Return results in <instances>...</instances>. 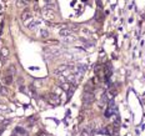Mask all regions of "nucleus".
I'll use <instances>...</instances> for the list:
<instances>
[{
	"mask_svg": "<svg viewBox=\"0 0 145 136\" xmlns=\"http://www.w3.org/2000/svg\"><path fill=\"white\" fill-rule=\"evenodd\" d=\"M63 41H65V43H72V41H74V36H68V37H63Z\"/></svg>",
	"mask_w": 145,
	"mask_h": 136,
	"instance_id": "obj_11",
	"label": "nucleus"
},
{
	"mask_svg": "<svg viewBox=\"0 0 145 136\" xmlns=\"http://www.w3.org/2000/svg\"><path fill=\"white\" fill-rule=\"evenodd\" d=\"M40 36H41L43 39H46V37L49 36V31L45 30V29H44V30H40Z\"/></svg>",
	"mask_w": 145,
	"mask_h": 136,
	"instance_id": "obj_10",
	"label": "nucleus"
},
{
	"mask_svg": "<svg viewBox=\"0 0 145 136\" xmlns=\"http://www.w3.org/2000/svg\"><path fill=\"white\" fill-rule=\"evenodd\" d=\"M59 35L61 37H68V36H72V33L69 28H63L59 30Z\"/></svg>",
	"mask_w": 145,
	"mask_h": 136,
	"instance_id": "obj_6",
	"label": "nucleus"
},
{
	"mask_svg": "<svg viewBox=\"0 0 145 136\" xmlns=\"http://www.w3.org/2000/svg\"><path fill=\"white\" fill-rule=\"evenodd\" d=\"M13 136H16V135H13Z\"/></svg>",
	"mask_w": 145,
	"mask_h": 136,
	"instance_id": "obj_20",
	"label": "nucleus"
},
{
	"mask_svg": "<svg viewBox=\"0 0 145 136\" xmlns=\"http://www.w3.org/2000/svg\"><path fill=\"white\" fill-rule=\"evenodd\" d=\"M21 20L25 25H28V24L33 20V15H31V13H30L29 10H25V11L21 13Z\"/></svg>",
	"mask_w": 145,
	"mask_h": 136,
	"instance_id": "obj_3",
	"label": "nucleus"
},
{
	"mask_svg": "<svg viewBox=\"0 0 145 136\" xmlns=\"http://www.w3.org/2000/svg\"><path fill=\"white\" fill-rule=\"evenodd\" d=\"M111 112H113V109L109 108L106 111H105V117H110L111 116Z\"/></svg>",
	"mask_w": 145,
	"mask_h": 136,
	"instance_id": "obj_13",
	"label": "nucleus"
},
{
	"mask_svg": "<svg viewBox=\"0 0 145 136\" xmlns=\"http://www.w3.org/2000/svg\"><path fill=\"white\" fill-rule=\"evenodd\" d=\"M48 101L50 102L51 105L56 106V105H59V104H60V97H59L58 94L51 93V94H49V95H48Z\"/></svg>",
	"mask_w": 145,
	"mask_h": 136,
	"instance_id": "obj_2",
	"label": "nucleus"
},
{
	"mask_svg": "<svg viewBox=\"0 0 145 136\" xmlns=\"http://www.w3.org/2000/svg\"><path fill=\"white\" fill-rule=\"evenodd\" d=\"M15 132H19L20 135H23V136H28V132H26V130H24L23 127H15Z\"/></svg>",
	"mask_w": 145,
	"mask_h": 136,
	"instance_id": "obj_9",
	"label": "nucleus"
},
{
	"mask_svg": "<svg viewBox=\"0 0 145 136\" xmlns=\"http://www.w3.org/2000/svg\"><path fill=\"white\" fill-rule=\"evenodd\" d=\"M8 74H9V75H13V74H15V66H14V65L9 67V70H8Z\"/></svg>",
	"mask_w": 145,
	"mask_h": 136,
	"instance_id": "obj_12",
	"label": "nucleus"
},
{
	"mask_svg": "<svg viewBox=\"0 0 145 136\" xmlns=\"http://www.w3.org/2000/svg\"><path fill=\"white\" fill-rule=\"evenodd\" d=\"M20 91H24V93H25V91H26V89H25L24 86H20Z\"/></svg>",
	"mask_w": 145,
	"mask_h": 136,
	"instance_id": "obj_18",
	"label": "nucleus"
},
{
	"mask_svg": "<svg viewBox=\"0 0 145 136\" xmlns=\"http://www.w3.org/2000/svg\"><path fill=\"white\" fill-rule=\"evenodd\" d=\"M3 81H4V84H5V85H10V84L13 82V75H9V74H6V75L4 76Z\"/></svg>",
	"mask_w": 145,
	"mask_h": 136,
	"instance_id": "obj_8",
	"label": "nucleus"
},
{
	"mask_svg": "<svg viewBox=\"0 0 145 136\" xmlns=\"http://www.w3.org/2000/svg\"><path fill=\"white\" fill-rule=\"evenodd\" d=\"M0 54H1V61L3 63H5L8 59H9V55H10V51H9V49L8 48H1V51H0Z\"/></svg>",
	"mask_w": 145,
	"mask_h": 136,
	"instance_id": "obj_5",
	"label": "nucleus"
},
{
	"mask_svg": "<svg viewBox=\"0 0 145 136\" xmlns=\"http://www.w3.org/2000/svg\"><path fill=\"white\" fill-rule=\"evenodd\" d=\"M18 4H19V6H21V5L24 7L26 6V1H18Z\"/></svg>",
	"mask_w": 145,
	"mask_h": 136,
	"instance_id": "obj_15",
	"label": "nucleus"
},
{
	"mask_svg": "<svg viewBox=\"0 0 145 136\" xmlns=\"http://www.w3.org/2000/svg\"><path fill=\"white\" fill-rule=\"evenodd\" d=\"M41 15H43L44 19L48 20V21H53L55 19V13L53 10H49V9H44L41 11Z\"/></svg>",
	"mask_w": 145,
	"mask_h": 136,
	"instance_id": "obj_1",
	"label": "nucleus"
},
{
	"mask_svg": "<svg viewBox=\"0 0 145 136\" xmlns=\"http://www.w3.org/2000/svg\"><path fill=\"white\" fill-rule=\"evenodd\" d=\"M81 100H83V102H84L85 105H90V104L93 102V100H94V95L90 94V93H85L83 95Z\"/></svg>",
	"mask_w": 145,
	"mask_h": 136,
	"instance_id": "obj_4",
	"label": "nucleus"
},
{
	"mask_svg": "<svg viewBox=\"0 0 145 136\" xmlns=\"http://www.w3.org/2000/svg\"><path fill=\"white\" fill-rule=\"evenodd\" d=\"M1 89H3V85H0V93H1Z\"/></svg>",
	"mask_w": 145,
	"mask_h": 136,
	"instance_id": "obj_19",
	"label": "nucleus"
},
{
	"mask_svg": "<svg viewBox=\"0 0 145 136\" xmlns=\"http://www.w3.org/2000/svg\"><path fill=\"white\" fill-rule=\"evenodd\" d=\"M94 89H95V86H94V82L93 81H89L86 85L84 86V91L85 93H90V94H93V91H94Z\"/></svg>",
	"mask_w": 145,
	"mask_h": 136,
	"instance_id": "obj_7",
	"label": "nucleus"
},
{
	"mask_svg": "<svg viewBox=\"0 0 145 136\" xmlns=\"http://www.w3.org/2000/svg\"><path fill=\"white\" fill-rule=\"evenodd\" d=\"M100 132H102V134H105V135H110V131H109L108 127H104V129H102V130H100Z\"/></svg>",
	"mask_w": 145,
	"mask_h": 136,
	"instance_id": "obj_14",
	"label": "nucleus"
},
{
	"mask_svg": "<svg viewBox=\"0 0 145 136\" xmlns=\"http://www.w3.org/2000/svg\"><path fill=\"white\" fill-rule=\"evenodd\" d=\"M36 136H46V134H45V132H39Z\"/></svg>",
	"mask_w": 145,
	"mask_h": 136,
	"instance_id": "obj_17",
	"label": "nucleus"
},
{
	"mask_svg": "<svg viewBox=\"0 0 145 136\" xmlns=\"http://www.w3.org/2000/svg\"><path fill=\"white\" fill-rule=\"evenodd\" d=\"M88 135H89V132H88L86 130H84V131H81V135L80 136H88Z\"/></svg>",
	"mask_w": 145,
	"mask_h": 136,
	"instance_id": "obj_16",
	"label": "nucleus"
}]
</instances>
